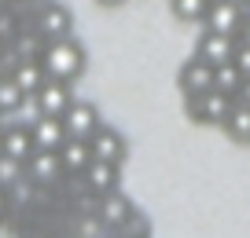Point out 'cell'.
Listing matches in <instances>:
<instances>
[{
  "label": "cell",
  "instance_id": "1",
  "mask_svg": "<svg viewBox=\"0 0 250 238\" xmlns=\"http://www.w3.org/2000/svg\"><path fill=\"white\" fill-rule=\"evenodd\" d=\"M33 59L41 62L44 77L62 81V85H74L81 81L88 70V52L78 37H59V40H44V44L33 52Z\"/></svg>",
  "mask_w": 250,
  "mask_h": 238
},
{
  "label": "cell",
  "instance_id": "2",
  "mask_svg": "<svg viewBox=\"0 0 250 238\" xmlns=\"http://www.w3.org/2000/svg\"><path fill=\"white\" fill-rule=\"evenodd\" d=\"M30 33L44 44V40L74 37V15L62 0H41L37 8H30Z\"/></svg>",
  "mask_w": 250,
  "mask_h": 238
},
{
  "label": "cell",
  "instance_id": "3",
  "mask_svg": "<svg viewBox=\"0 0 250 238\" xmlns=\"http://www.w3.org/2000/svg\"><path fill=\"white\" fill-rule=\"evenodd\" d=\"M228 110H232V95L213 92V88L203 95H188L184 99V114H188V121H195V125H217L221 128Z\"/></svg>",
  "mask_w": 250,
  "mask_h": 238
},
{
  "label": "cell",
  "instance_id": "4",
  "mask_svg": "<svg viewBox=\"0 0 250 238\" xmlns=\"http://www.w3.org/2000/svg\"><path fill=\"white\" fill-rule=\"evenodd\" d=\"M88 150H92V162H107V165H122L125 158H129V139L122 136V132L114 128V125L103 121L100 128L92 132V136L85 139Z\"/></svg>",
  "mask_w": 250,
  "mask_h": 238
},
{
  "label": "cell",
  "instance_id": "5",
  "mask_svg": "<svg viewBox=\"0 0 250 238\" xmlns=\"http://www.w3.org/2000/svg\"><path fill=\"white\" fill-rule=\"evenodd\" d=\"M74 99H78L74 85H62V81H52V77H44V85L30 95V103L37 107V117H62Z\"/></svg>",
  "mask_w": 250,
  "mask_h": 238
},
{
  "label": "cell",
  "instance_id": "6",
  "mask_svg": "<svg viewBox=\"0 0 250 238\" xmlns=\"http://www.w3.org/2000/svg\"><path fill=\"white\" fill-rule=\"evenodd\" d=\"M59 121H62V132H66V139H88V136H92V132L103 125V117H100V107H96V103L74 99Z\"/></svg>",
  "mask_w": 250,
  "mask_h": 238
},
{
  "label": "cell",
  "instance_id": "7",
  "mask_svg": "<svg viewBox=\"0 0 250 238\" xmlns=\"http://www.w3.org/2000/svg\"><path fill=\"white\" fill-rule=\"evenodd\" d=\"M243 15H250V8L243 4V0H213L210 11H206V18H203V26H206V33L235 37V30H239Z\"/></svg>",
  "mask_w": 250,
  "mask_h": 238
},
{
  "label": "cell",
  "instance_id": "8",
  "mask_svg": "<svg viewBox=\"0 0 250 238\" xmlns=\"http://www.w3.org/2000/svg\"><path fill=\"white\" fill-rule=\"evenodd\" d=\"M81 183L92 198H103L110 191H122V165H107V162H92L85 172H81Z\"/></svg>",
  "mask_w": 250,
  "mask_h": 238
},
{
  "label": "cell",
  "instance_id": "9",
  "mask_svg": "<svg viewBox=\"0 0 250 238\" xmlns=\"http://www.w3.org/2000/svg\"><path fill=\"white\" fill-rule=\"evenodd\" d=\"M133 198L125 191H110V194H103V198H96V220L103 223L107 231H118L125 220H129V213H133Z\"/></svg>",
  "mask_w": 250,
  "mask_h": 238
},
{
  "label": "cell",
  "instance_id": "10",
  "mask_svg": "<svg viewBox=\"0 0 250 238\" xmlns=\"http://www.w3.org/2000/svg\"><path fill=\"white\" fill-rule=\"evenodd\" d=\"M177 88L184 92V99H188V95L210 92V88H213V66H206V62H199L195 55H191V59L177 70Z\"/></svg>",
  "mask_w": 250,
  "mask_h": 238
},
{
  "label": "cell",
  "instance_id": "11",
  "mask_svg": "<svg viewBox=\"0 0 250 238\" xmlns=\"http://www.w3.org/2000/svg\"><path fill=\"white\" fill-rule=\"evenodd\" d=\"M232 52H235V37H221V33H206L195 40V59L206 62V66H225L232 62Z\"/></svg>",
  "mask_w": 250,
  "mask_h": 238
},
{
  "label": "cell",
  "instance_id": "12",
  "mask_svg": "<svg viewBox=\"0 0 250 238\" xmlns=\"http://www.w3.org/2000/svg\"><path fill=\"white\" fill-rule=\"evenodd\" d=\"M30 136H33V154H55L66 143V132H62L59 117H33L30 121Z\"/></svg>",
  "mask_w": 250,
  "mask_h": 238
},
{
  "label": "cell",
  "instance_id": "13",
  "mask_svg": "<svg viewBox=\"0 0 250 238\" xmlns=\"http://www.w3.org/2000/svg\"><path fill=\"white\" fill-rule=\"evenodd\" d=\"M0 154L11 158V162L26 165V158L33 154V136L30 125H4V136H0Z\"/></svg>",
  "mask_w": 250,
  "mask_h": 238
},
{
  "label": "cell",
  "instance_id": "14",
  "mask_svg": "<svg viewBox=\"0 0 250 238\" xmlns=\"http://www.w3.org/2000/svg\"><path fill=\"white\" fill-rule=\"evenodd\" d=\"M55 158H59L62 176H81V172L92 165V150H88L85 139H66V143L55 150Z\"/></svg>",
  "mask_w": 250,
  "mask_h": 238
},
{
  "label": "cell",
  "instance_id": "15",
  "mask_svg": "<svg viewBox=\"0 0 250 238\" xmlns=\"http://www.w3.org/2000/svg\"><path fill=\"white\" fill-rule=\"evenodd\" d=\"M8 77L15 81L19 88H22L26 99H30V95L44 85V70H41V62L33 59V55H22L19 62H11V66H8Z\"/></svg>",
  "mask_w": 250,
  "mask_h": 238
},
{
  "label": "cell",
  "instance_id": "16",
  "mask_svg": "<svg viewBox=\"0 0 250 238\" xmlns=\"http://www.w3.org/2000/svg\"><path fill=\"white\" fill-rule=\"evenodd\" d=\"M22 176L30 180V183H52L55 176H62V169H59V158L55 154H30L26 158V165H22Z\"/></svg>",
  "mask_w": 250,
  "mask_h": 238
},
{
  "label": "cell",
  "instance_id": "17",
  "mask_svg": "<svg viewBox=\"0 0 250 238\" xmlns=\"http://www.w3.org/2000/svg\"><path fill=\"white\" fill-rule=\"evenodd\" d=\"M221 128H225V136L232 139V143L250 146V107H239V103H232V110L225 114Z\"/></svg>",
  "mask_w": 250,
  "mask_h": 238
},
{
  "label": "cell",
  "instance_id": "18",
  "mask_svg": "<svg viewBox=\"0 0 250 238\" xmlns=\"http://www.w3.org/2000/svg\"><path fill=\"white\" fill-rule=\"evenodd\" d=\"M110 238H151V220L140 213V209H133V213H129V220H125L122 227L110 231Z\"/></svg>",
  "mask_w": 250,
  "mask_h": 238
},
{
  "label": "cell",
  "instance_id": "19",
  "mask_svg": "<svg viewBox=\"0 0 250 238\" xmlns=\"http://www.w3.org/2000/svg\"><path fill=\"white\" fill-rule=\"evenodd\" d=\"M169 8L180 22H203L210 11V0H169Z\"/></svg>",
  "mask_w": 250,
  "mask_h": 238
},
{
  "label": "cell",
  "instance_id": "20",
  "mask_svg": "<svg viewBox=\"0 0 250 238\" xmlns=\"http://www.w3.org/2000/svg\"><path fill=\"white\" fill-rule=\"evenodd\" d=\"M243 73L232 66V62H225V66H213V92H225V95H235V88H239Z\"/></svg>",
  "mask_w": 250,
  "mask_h": 238
},
{
  "label": "cell",
  "instance_id": "21",
  "mask_svg": "<svg viewBox=\"0 0 250 238\" xmlns=\"http://www.w3.org/2000/svg\"><path fill=\"white\" fill-rule=\"evenodd\" d=\"M22 103H26L22 88H19L11 77H4V81H0V114H15V110H22Z\"/></svg>",
  "mask_w": 250,
  "mask_h": 238
},
{
  "label": "cell",
  "instance_id": "22",
  "mask_svg": "<svg viewBox=\"0 0 250 238\" xmlns=\"http://www.w3.org/2000/svg\"><path fill=\"white\" fill-rule=\"evenodd\" d=\"M19 180H26V176H22V165H19V162H11V158H4V154H0V187L8 191V187H15Z\"/></svg>",
  "mask_w": 250,
  "mask_h": 238
},
{
  "label": "cell",
  "instance_id": "23",
  "mask_svg": "<svg viewBox=\"0 0 250 238\" xmlns=\"http://www.w3.org/2000/svg\"><path fill=\"white\" fill-rule=\"evenodd\" d=\"M232 66L239 70L243 77H250V44H235V52H232Z\"/></svg>",
  "mask_w": 250,
  "mask_h": 238
},
{
  "label": "cell",
  "instance_id": "24",
  "mask_svg": "<svg viewBox=\"0 0 250 238\" xmlns=\"http://www.w3.org/2000/svg\"><path fill=\"white\" fill-rule=\"evenodd\" d=\"M232 103H239V107H250V77H243V81H239V88H235Z\"/></svg>",
  "mask_w": 250,
  "mask_h": 238
},
{
  "label": "cell",
  "instance_id": "25",
  "mask_svg": "<svg viewBox=\"0 0 250 238\" xmlns=\"http://www.w3.org/2000/svg\"><path fill=\"white\" fill-rule=\"evenodd\" d=\"M235 44H250V15H243L239 30H235Z\"/></svg>",
  "mask_w": 250,
  "mask_h": 238
},
{
  "label": "cell",
  "instance_id": "26",
  "mask_svg": "<svg viewBox=\"0 0 250 238\" xmlns=\"http://www.w3.org/2000/svg\"><path fill=\"white\" fill-rule=\"evenodd\" d=\"M4 213H8V191L0 187V220H4Z\"/></svg>",
  "mask_w": 250,
  "mask_h": 238
},
{
  "label": "cell",
  "instance_id": "27",
  "mask_svg": "<svg viewBox=\"0 0 250 238\" xmlns=\"http://www.w3.org/2000/svg\"><path fill=\"white\" fill-rule=\"evenodd\" d=\"M96 4H100V8H122L125 0H96Z\"/></svg>",
  "mask_w": 250,
  "mask_h": 238
},
{
  "label": "cell",
  "instance_id": "28",
  "mask_svg": "<svg viewBox=\"0 0 250 238\" xmlns=\"http://www.w3.org/2000/svg\"><path fill=\"white\" fill-rule=\"evenodd\" d=\"M8 77V59H0V81Z\"/></svg>",
  "mask_w": 250,
  "mask_h": 238
},
{
  "label": "cell",
  "instance_id": "29",
  "mask_svg": "<svg viewBox=\"0 0 250 238\" xmlns=\"http://www.w3.org/2000/svg\"><path fill=\"white\" fill-rule=\"evenodd\" d=\"M4 48H8V44H4V40H0V59H4Z\"/></svg>",
  "mask_w": 250,
  "mask_h": 238
},
{
  "label": "cell",
  "instance_id": "30",
  "mask_svg": "<svg viewBox=\"0 0 250 238\" xmlns=\"http://www.w3.org/2000/svg\"><path fill=\"white\" fill-rule=\"evenodd\" d=\"M4 8H8V0H0V11H4Z\"/></svg>",
  "mask_w": 250,
  "mask_h": 238
},
{
  "label": "cell",
  "instance_id": "31",
  "mask_svg": "<svg viewBox=\"0 0 250 238\" xmlns=\"http://www.w3.org/2000/svg\"><path fill=\"white\" fill-rule=\"evenodd\" d=\"M8 4H26V0H8Z\"/></svg>",
  "mask_w": 250,
  "mask_h": 238
},
{
  "label": "cell",
  "instance_id": "32",
  "mask_svg": "<svg viewBox=\"0 0 250 238\" xmlns=\"http://www.w3.org/2000/svg\"><path fill=\"white\" fill-rule=\"evenodd\" d=\"M0 136H4V125H0Z\"/></svg>",
  "mask_w": 250,
  "mask_h": 238
},
{
  "label": "cell",
  "instance_id": "33",
  "mask_svg": "<svg viewBox=\"0 0 250 238\" xmlns=\"http://www.w3.org/2000/svg\"><path fill=\"white\" fill-rule=\"evenodd\" d=\"M100 238H107V235H100Z\"/></svg>",
  "mask_w": 250,
  "mask_h": 238
}]
</instances>
